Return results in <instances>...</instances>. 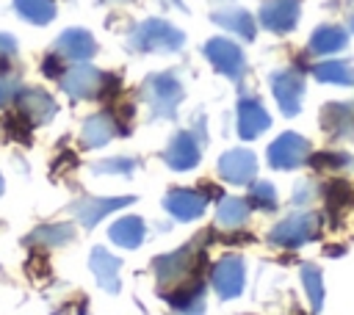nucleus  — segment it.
<instances>
[{
    "mask_svg": "<svg viewBox=\"0 0 354 315\" xmlns=\"http://www.w3.org/2000/svg\"><path fill=\"white\" fill-rule=\"evenodd\" d=\"M310 160V141L299 133H282L268 146V163L274 169H296Z\"/></svg>",
    "mask_w": 354,
    "mask_h": 315,
    "instance_id": "5",
    "label": "nucleus"
},
{
    "mask_svg": "<svg viewBox=\"0 0 354 315\" xmlns=\"http://www.w3.org/2000/svg\"><path fill=\"white\" fill-rule=\"evenodd\" d=\"M313 77L321 83L354 86V66H348L346 61H321L313 66Z\"/></svg>",
    "mask_w": 354,
    "mask_h": 315,
    "instance_id": "23",
    "label": "nucleus"
},
{
    "mask_svg": "<svg viewBox=\"0 0 354 315\" xmlns=\"http://www.w3.org/2000/svg\"><path fill=\"white\" fill-rule=\"evenodd\" d=\"M213 22L227 28V30H232V33H238V36H243L246 41L254 39V19H252V14L246 8H235V6L232 8H221V11L213 14Z\"/></svg>",
    "mask_w": 354,
    "mask_h": 315,
    "instance_id": "19",
    "label": "nucleus"
},
{
    "mask_svg": "<svg viewBox=\"0 0 354 315\" xmlns=\"http://www.w3.org/2000/svg\"><path fill=\"white\" fill-rule=\"evenodd\" d=\"M185 44L183 30L166 19H147L130 33V47L136 52H174Z\"/></svg>",
    "mask_w": 354,
    "mask_h": 315,
    "instance_id": "1",
    "label": "nucleus"
},
{
    "mask_svg": "<svg viewBox=\"0 0 354 315\" xmlns=\"http://www.w3.org/2000/svg\"><path fill=\"white\" fill-rule=\"evenodd\" d=\"M58 58H61V55H50V58L44 61V72H47L50 77H55V75L61 72V66H58Z\"/></svg>",
    "mask_w": 354,
    "mask_h": 315,
    "instance_id": "35",
    "label": "nucleus"
},
{
    "mask_svg": "<svg viewBox=\"0 0 354 315\" xmlns=\"http://www.w3.org/2000/svg\"><path fill=\"white\" fill-rule=\"evenodd\" d=\"M257 171V160L246 149H230L218 160V174L232 185H249Z\"/></svg>",
    "mask_w": 354,
    "mask_h": 315,
    "instance_id": "10",
    "label": "nucleus"
},
{
    "mask_svg": "<svg viewBox=\"0 0 354 315\" xmlns=\"http://www.w3.org/2000/svg\"><path fill=\"white\" fill-rule=\"evenodd\" d=\"M260 22L274 33H288L299 22V0H266L260 8Z\"/></svg>",
    "mask_w": 354,
    "mask_h": 315,
    "instance_id": "13",
    "label": "nucleus"
},
{
    "mask_svg": "<svg viewBox=\"0 0 354 315\" xmlns=\"http://www.w3.org/2000/svg\"><path fill=\"white\" fill-rule=\"evenodd\" d=\"M108 235H111V240H113L116 246H122V249H136V246L144 240V221H141L138 216H124V218H119L116 224H111Z\"/></svg>",
    "mask_w": 354,
    "mask_h": 315,
    "instance_id": "21",
    "label": "nucleus"
},
{
    "mask_svg": "<svg viewBox=\"0 0 354 315\" xmlns=\"http://www.w3.org/2000/svg\"><path fill=\"white\" fill-rule=\"evenodd\" d=\"M246 202L252 207H260V210H274L277 207V191H274L271 182H252Z\"/></svg>",
    "mask_w": 354,
    "mask_h": 315,
    "instance_id": "28",
    "label": "nucleus"
},
{
    "mask_svg": "<svg viewBox=\"0 0 354 315\" xmlns=\"http://www.w3.org/2000/svg\"><path fill=\"white\" fill-rule=\"evenodd\" d=\"M318 232H321V218L315 213H301V216H290V218L279 221L271 229L268 240L277 246H285V249H296L307 240H315Z\"/></svg>",
    "mask_w": 354,
    "mask_h": 315,
    "instance_id": "3",
    "label": "nucleus"
},
{
    "mask_svg": "<svg viewBox=\"0 0 354 315\" xmlns=\"http://www.w3.org/2000/svg\"><path fill=\"white\" fill-rule=\"evenodd\" d=\"M133 202H136L133 196H83V199H75L69 210L86 229H91L100 218H105L108 213H113L124 204H133Z\"/></svg>",
    "mask_w": 354,
    "mask_h": 315,
    "instance_id": "6",
    "label": "nucleus"
},
{
    "mask_svg": "<svg viewBox=\"0 0 354 315\" xmlns=\"http://www.w3.org/2000/svg\"><path fill=\"white\" fill-rule=\"evenodd\" d=\"M326 199H329V207H335V210H343V207L351 202V188H348V182H343V180H335V182L326 188Z\"/></svg>",
    "mask_w": 354,
    "mask_h": 315,
    "instance_id": "31",
    "label": "nucleus"
},
{
    "mask_svg": "<svg viewBox=\"0 0 354 315\" xmlns=\"http://www.w3.org/2000/svg\"><path fill=\"white\" fill-rule=\"evenodd\" d=\"M17 102H19L22 116L28 119V124H44V122H50V119L55 116V111H58L55 99H53L47 91H41V88H22V91L17 94Z\"/></svg>",
    "mask_w": 354,
    "mask_h": 315,
    "instance_id": "12",
    "label": "nucleus"
},
{
    "mask_svg": "<svg viewBox=\"0 0 354 315\" xmlns=\"http://www.w3.org/2000/svg\"><path fill=\"white\" fill-rule=\"evenodd\" d=\"M0 193H3V177H0Z\"/></svg>",
    "mask_w": 354,
    "mask_h": 315,
    "instance_id": "36",
    "label": "nucleus"
},
{
    "mask_svg": "<svg viewBox=\"0 0 354 315\" xmlns=\"http://www.w3.org/2000/svg\"><path fill=\"white\" fill-rule=\"evenodd\" d=\"M102 83H105V75L94 66H75L69 69L64 77H61V88L75 97V99H88V97H97L102 91Z\"/></svg>",
    "mask_w": 354,
    "mask_h": 315,
    "instance_id": "8",
    "label": "nucleus"
},
{
    "mask_svg": "<svg viewBox=\"0 0 354 315\" xmlns=\"http://www.w3.org/2000/svg\"><path fill=\"white\" fill-rule=\"evenodd\" d=\"M55 55L69 58V61H88L97 52V41L88 30L83 28H69L55 39Z\"/></svg>",
    "mask_w": 354,
    "mask_h": 315,
    "instance_id": "11",
    "label": "nucleus"
},
{
    "mask_svg": "<svg viewBox=\"0 0 354 315\" xmlns=\"http://www.w3.org/2000/svg\"><path fill=\"white\" fill-rule=\"evenodd\" d=\"M14 52H17V41H14L11 36L0 33V58H8V55H14Z\"/></svg>",
    "mask_w": 354,
    "mask_h": 315,
    "instance_id": "34",
    "label": "nucleus"
},
{
    "mask_svg": "<svg viewBox=\"0 0 354 315\" xmlns=\"http://www.w3.org/2000/svg\"><path fill=\"white\" fill-rule=\"evenodd\" d=\"M271 91L282 108V113L293 116L301 108V97H304V80L296 69H279L271 75Z\"/></svg>",
    "mask_w": 354,
    "mask_h": 315,
    "instance_id": "7",
    "label": "nucleus"
},
{
    "mask_svg": "<svg viewBox=\"0 0 354 315\" xmlns=\"http://www.w3.org/2000/svg\"><path fill=\"white\" fill-rule=\"evenodd\" d=\"M313 199H315V188L307 180H301L296 185V191H293V204H310Z\"/></svg>",
    "mask_w": 354,
    "mask_h": 315,
    "instance_id": "33",
    "label": "nucleus"
},
{
    "mask_svg": "<svg viewBox=\"0 0 354 315\" xmlns=\"http://www.w3.org/2000/svg\"><path fill=\"white\" fill-rule=\"evenodd\" d=\"M351 28H354V17H351Z\"/></svg>",
    "mask_w": 354,
    "mask_h": 315,
    "instance_id": "37",
    "label": "nucleus"
},
{
    "mask_svg": "<svg viewBox=\"0 0 354 315\" xmlns=\"http://www.w3.org/2000/svg\"><path fill=\"white\" fill-rule=\"evenodd\" d=\"M321 124L326 133H335V135L348 133L354 127V108L346 102H329L321 111Z\"/></svg>",
    "mask_w": 354,
    "mask_h": 315,
    "instance_id": "22",
    "label": "nucleus"
},
{
    "mask_svg": "<svg viewBox=\"0 0 354 315\" xmlns=\"http://www.w3.org/2000/svg\"><path fill=\"white\" fill-rule=\"evenodd\" d=\"M163 204H166V210H169L174 218H180V221H191V218H196V216L205 210L207 196H205V193H199V191L174 188V191H169V193H166Z\"/></svg>",
    "mask_w": 354,
    "mask_h": 315,
    "instance_id": "16",
    "label": "nucleus"
},
{
    "mask_svg": "<svg viewBox=\"0 0 354 315\" xmlns=\"http://www.w3.org/2000/svg\"><path fill=\"white\" fill-rule=\"evenodd\" d=\"M246 216H249V202H243V199H224L218 204V221L224 227H230V229H235L238 224H243Z\"/></svg>",
    "mask_w": 354,
    "mask_h": 315,
    "instance_id": "27",
    "label": "nucleus"
},
{
    "mask_svg": "<svg viewBox=\"0 0 354 315\" xmlns=\"http://www.w3.org/2000/svg\"><path fill=\"white\" fill-rule=\"evenodd\" d=\"M91 271L100 282V287H105L108 293H116L119 290V257H113L111 251H105L102 246H94L91 251Z\"/></svg>",
    "mask_w": 354,
    "mask_h": 315,
    "instance_id": "17",
    "label": "nucleus"
},
{
    "mask_svg": "<svg viewBox=\"0 0 354 315\" xmlns=\"http://www.w3.org/2000/svg\"><path fill=\"white\" fill-rule=\"evenodd\" d=\"M205 58L213 64L216 72H221L230 80H238L243 75V69H246L241 47L235 41H230V39H221V36H216V39H210L205 44Z\"/></svg>",
    "mask_w": 354,
    "mask_h": 315,
    "instance_id": "4",
    "label": "nucleus"
},
{
    "mask_svg": "<svg viewBox=\"0 0 354 315\" xmlns=\"http://www.w3.org/2000/svg\"><path fill=\"white\" fill-rule=\"evenodd\" d=\"M271 119H268V111L260 105V99L254 97H243L238 102V133L241 138H257L263 130H268Z\"/></svg>",
    "mask_w": 354,
    "mask_h": 315,
    "instance_id": "14",
    "label": "nucleus"
},
{
    "mask_svg": "<svg viewBox=\"0 0 354 315\" xmlns=\"http://www.w3.org/2000/svg\"><path fill=\"white\" fill-rule=\"evenodd\" d=\"M122 127L116 124V119L111 113H94L91 119H86L83 130H80V138H83V146H102L108 144Z\"/></svg>",
    "mask_w": 354,
    "mask_h": 315,
    "instance_id": "18",
    "label": "nucleus"
},
{
    "mask_svg": "<svg viewBox=\"0 0 354 315\" xmlns=\"http://www.w3.org/2000/svg\"><path fill=\"white\" fill-rule=\"evenodd\" d=\"M199 152H202V149H199V141H196L191 133H177V135L169 141L163 158H166V163H169L171 169H177V171H188V169L196 166Z\"/></svg>",
    "mask_w": 354,
    "mask_h": 315,
    "instance_id": "15",
    "label": "nucleus"
},
{
    "mask_svg": "<svg viewBox=\"0 0 354 315\" xmlns=\"http://www.w3.org/2000/svg\"><path fill=\"white\" fill-rule=\"evenodd\" d=\"M75 238V229L69 224H47V227H39L28 235V243H36V246H44V249H53V246H61V243H69Z\"/></svg>",
    "mask_w": 354,
    "mask_h": 315,
    "instance_id": "24",
    "label": "nucleus"
},
{
    "mask_svg": "<svg viewBox=\"0 0 354 315\" xmlns=\"http://www.w3.org/2000/svg\"><path fill=\"white\" fill-rule=\"evenodd\" d=\"M301 282H304V290H307V298H310L313 312H318L321 304H324V279H321V271L315 265H304L301 268Z\"/></svg>",
    "mask_w": 354,
    "mask_h": 315,
    "instance_id": "26",
    "label": "nucleus"
},
{
    "mask_svg": "<svg viewBox=\"0 0 354 315\" xmlns=\"http://www.w3.org/2000/svg\"><path fill=\"white\" fill-rule=\"evenodd\" d=\"M307 163H313L315 169H346L351 163V158L346 152H315V155H310Z\"/></svg>",
    "mask_w": 354,
    "mask_h": 315,
    "instance_id": "29",
    "label": "nucleus"
},
{
    "mask_svg": "<svg viewBox=\"0 0 354 315\" xmlns=\"http://www.w3.org/2000/svg\"><path fill=\"white\" fill-rule=\"evenodd\" d=\"M19 94V80L11 75H0V108Z\"/></svg>",
    "mask_w": 354,
    "mask_h": 315,
    "instance_id": "32",
    "label": "nucleus"
},
{
    "mask_svg": "<svg viewBox=\"0 0 354 315\" xmlns=\"http://www.w3.org/2000/svg\"><path fill=\"white\" fill-rule=\"evenodd\" d=\"M346 41H348V36H346L343 28H337V25H321L310 36V52H315V55H332V52L343 50Z\"/></svg>",
    "mask_w": 354,
    "mask_h": 315,
    "instance_id": "20",
    "label": "nucleus"
},
{
    "mask_svg": "<svg viewBox=\"0 0 354 315\" xmlns=\"http://www.w3.org/2000/svg\"><path fill=\"white\" fill-rule=\"evenodd\" d=\"M14 8L33 25H47L55 17V0H14Z\"/></svg>",
    "mask_w": 354,
    "mask_h": 315,
    "instance_id": "25",
    "label": "nucleus"
},
{
    "mask_svg": "<svg viewBox=\"0 0 354 315\" xmlns=\"http://www.w3.org/2000/svg\"><path fill=\"white\" fill-rule=\"evenodd\" d=\"M141 94L149 102L155 116L169 119L174 113V108L180 105V99H183V83L174 75H169V72H158V75H149L144 80Z\"/></svg>",
    "mask_w": 354,
    "mask_h": 315,
    "instance_id": "2",
    "label": "nucleus"
},
{
    "mask_svg": "<svg viewBox=\"0 0 354 315\" xmlns=\"http://www.w3.org/2000/svg\"><path fill=\"white\" fill-rule=\"evenodd\" d=\"M213 287L218 290L221 298H235L243 287V260L235 257V254H227L221 257L216 265H213Z\"/></svg>",
    "mask_w": 354,
    "mask_h": 315,
    "instance_id": "9",
    "label": "nucleus"
},
{
    "mask_svg": "<svg viewBox=\"0 0 354 315\" xmlns=\"http://www.w3.org/2000/svg\"><path fill=\"white\" fill-rule=\"evenodd\" d=\"M91 169L97 174H130L136 169V160H130V158H108L102 163H94Z\"/></svg>",
    "mask_w": 354,
    "mask_h": 315,
    "instance_id": "30",
    "label": "nucleus"
}]
</instances>
